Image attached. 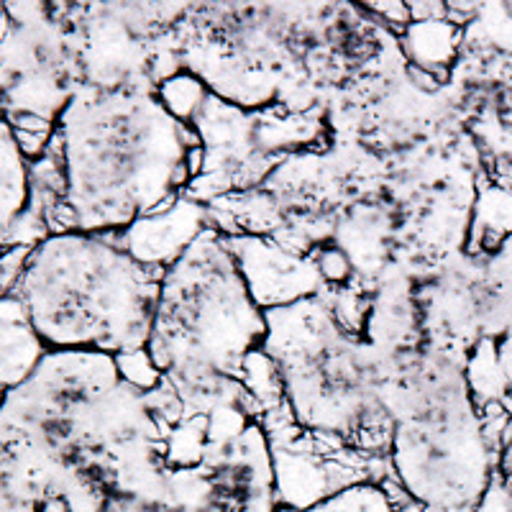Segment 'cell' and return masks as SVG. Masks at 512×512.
Returning <instances> with one entry per match:
<instances>
[{
  "label": "cell",
  "mask_w": 512,
  "mask_h": 512,
  "mask_svg": "<svg viewBox=\"0 0 512 512\" xmlns=\"http://www.w3.org/2000/svg\"><path fill=\"white\" fill-rule=\"evenodd\" d=\"M464 31L448 21H428V24H410L400 34V47L410 67L431 72L441 82H448L451 67L461 52Z\"/></svg>",
  "instance_id": "cell-5"
},
{
  "label": "cell",
  "mask_w": 512,
  "mask_h": 512,
  "mask_svg": "<svg viewBox=\"0 0 512 512\" xmlns=\"http://www.w3.org/2000/svg\"><path fill=\"white\" fill-rule=\"evenodd\" d=\"M157 95L177 123L195 121L203 111V105L208 103V90H205L203 80L190 72H177L169 80L159 82Z\"/></svg>",
  "instance_id": "cell-6"
},
{
  "label": "cell",
  "mask_w": 512,
  "mask_h": 512,
  "mask_svg": "<svg viewBox=\"0 0 512 512\" xmlns=\"http://www.w3.org/2000/svg\"><path fill=\"white\" fill-rule=\"evenodd\" d=\"M44 354L47 349L31 328L21 300L0 297V397L26 382Z\"/></svg>",
  "instance_id": "cell-4"
},
{
  "label": "cell",
  "mask_w": 512,
  "mask_h": 512,
  "mask_svg": "<svg viewBox=\"0 0 512 512\" xmlns=\"http://www.w3.org/2000/svg\"><path fill=\"white\" fill-rule=\"evenodd\" d=\"M205 223V213L192 200H177V205L162 216H141L126 231V249L141 267L164 269L182 254Z\"/></svg>",
  "instance_id": "cell-3"
},
{
  "label": "cell",
  "mask_w": 512,
  "mask_h": 512,
  "mask_svg": "<svg viewBox=\"0 0 512 512\" xmlns=\"http://www.w3.org/2000/svg\"><path fill=\"white\" fill-rule=\"evenodd\" d=\"M361 11L372 13V16H377L379 21H382V24L392 26V29H397L400 34L413 24V21H410L408 3H377V6H364Z\"/></svg>",
  "instance_id": "cell-10"
},
{
  "label": "cell",
  "mask_w": 512,
  "mask_h": 512,
  "mask_svg": "<svg viewBox=\"0 0 512 512\" xmlns=\"http://www.w3.org/2000/svg\"><path fill=\"white\" fill-rule=\"evenodd\" d=\"M49 236L47 208L34 195L31 162L0 118V297L13 295L31 251Z\"/></svg>",
  "instance_id": "cell-1"
},
{
  "label": "cell",
  "mask_w": 512,
  "mask_h": 512,
  "mask_svg": "<svg viewBox=\"0 0 512 512\" xmlns=\"http://www.w3.org/2000/svg\"><path fill=\"white\" fill-rule=\"evenodd\" d=\"M469 384L474 390V400L479 408L487 402L502 400V356H497L492 341H482L474 349L472 361H469Z\"/></svg>",
  "instance_id": "cell-7"
},
{
  "label": "cell",
  "mask_w": 512,
  "mask_h": 512,
  "mask_svg": "<svg viewBox=\"0 0 512 512\" xmlns=\"http://www.w3.org/2000/svg\"><path fill=\"white\" fill-rule=\"evenodd\" d=\"M116 369L123 374L134 390L152 392L157 390L159 382H162V369L157 367V361L152 359V354L144 349H131L116 354Z\"/></svg>",
  "instance_id": "cell-8"
},
{
  "label": "cell",
  "mask_w": 512,
  "mask_h": 512,
  "mask_svg": "<svg viewBox=\"0 0 512 512\" xmlns=\"http://www.w3.org/2000/svg\"><path fill=\"white\" fill-rule=\"evenodd\" d=\"M233 256L241 262L254 300L264 308L297 303L313 295L323 280L313 262L287 254L274 241H256V236L228 239Z\"/></svg>",
  "instance_id": "cell-2"
},
{
  "label": "cell",
  "mask_w": 512,
  "mask_h": 512,
  "mask_svg": "<svg viewBox=\"0 0 512 512\" xmlns=\"http://www.w3.org/2000/svg\"><path fill=\"white\" fill-rule=\"evenodd\" d=\"M313 264L318 269L320 280L331 282V285H344L351 277V259L344 249L338 246H320L313 251Z\"/></svg>",
  "instance_id": "cell-9"
}]
</instances>
